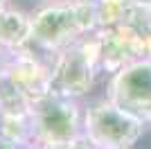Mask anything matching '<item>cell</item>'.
I'll list each match as a JSON object with an SVG mask.
<instances>
[{
    "label": "cell",
    "instance_id": "obj_2",
    "mask_svg": "<svg viewBox=\"0 0 151 149\" xmlns=\"http://www.w3.org/2000/svg\"><path fill=\"white\" fill-rule=\"evenodd\" d=\"M142 131L145 122L117 106L113 99L104 97L83 102V140L90 147H135Z\"/></svg>",
    "mask_w": 151,
    "mask_h": 149
},
{
    "label": "cell",
    "instance_id": "obj_3",
    "mask_svg": "<svg viewBox=\"0 0 151 149\" xmlns=\"http://www.w3.org/2000/svg\"><path fill=\"white\" fill-rule=\"evenodd\" d=\"M106 97L142 122H151V59L124 63L106 81Z\"/></svg>",
    "mask_w": 151,
    "mask_h": 149
},
{
    "label": "cell",
    "instance_id": "obj_8",
    "mask_svg": "<svg viewBox=\"0 0 151 149\" xmlns=\"http://www.w3.org/2000/svg\"><path fill=\"white\" fill-rule=\"evenodd\" d=\"M5 68H7V52L0 50V77L5 74Z\"/></svg>",
    "mask_w": 151,
    "mask_h": 149
},
{
    "label": "cell",
    "instance_id": "obj_9",
    "mask_svg": "<svg viewBox=\"0 0 151 149\" xmlns=\"http://www.w3.org/2000/svg\"><path fill=\"white\" fill-rule=\"evenodd\" d=\"M133 2H138V5L147 7V9H151V0H133Z\"/></svg>",
    "mask_w": 151,
    "mask_h": 149
},
{
    "label": "cell",
    "instance_id": "obj_7",
    "mask_svg": "<svg viewBox=\"0 0 151 149\" xmlns=\"http://www.w3.org/2000/svg\"><path fill=\"white\" fill-rule=\"evenodd\" d=\"M32 99L7 74L0 77V115H29Z\"/></svg>",
    "mask_w": 151,
    "mask_h": 149
},
{
    "label": "cell",
    "instance_id": "obj_10",
    "mask_svg": "<svg viewBox=\"0 0 151 149\" xmlns=\"http://www.w3.org/2000/svg\"><path fill=\"white\" fill-rule=\"evenodd\" d=\"M9 2H12V0H0V9H2V7H7Z\"/></svg>",
    "mask_w": 151,
    "mask_h": 149
},
{
    "label": "cell",
    "instance_id": "obj_5",
    "mask_svg": "<svg viewBox=\"0 0 151 149\" xmlns=\"http://www.w3.org/2000/svg\"><path fill=\"white\" fill-rule=\"evenodd\" d=\"M5 74L34 102L52 90V68L27 54L25 50L7 52Z\"/></svg>",
    "mask_w": 151,
    "mask_h": 149
},
{
    "label": "cell",
    "instance_id": "obj_6",
    "mask_svg": "<svg viewBox=\"0 0 151 149\" xmlns=\"http://www.w3.org/2000/svg\"><path fill=\"white\" fill-rule=\"evenodd\" d=\"M32 38V14L16 5L0 9V50L16 52Z\"/></svg>",
    "mask_w": 151,
    "mask_h": 149
},
{
    "label": "cell",
    "instance_id": "obj_1",
    "mask_svg": "<svg viewBox=\"0 0 151 149\" xmlns=\"http://www.w3.org/2000/svg\"><path fill=\"white\" fill-rule=\"evenodd\" d=\"M32 145H86L83 140V102L50 90L32 102Z\"/></svg>",
    "mask_w": 151,
    "mask_h": 149
},
{
    "label": "cell",
    "instance_id": "obj_4",
    "mask_svg": "<svg viewBox=\"0 0 151 149\" xmlns=\"http://www.w3.org/2000/svg\"><path fill=\"white\" fill-rule=\"evenodd\" d=\"M97 81H99V72L79 41L61 52L52 72V90L86 102Z\"/></svg>",
    "mask_w": 151,
    "mask_h": 149
}]
</instances>
